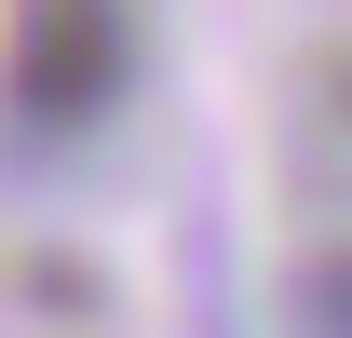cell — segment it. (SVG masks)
I'll return each instance as SVG.
<instances>
[{
	"label": "cell",
	"instance_id": "6da1fadb",
	"mask_svg": "<svg viewBox=\"0 0 352 338\" xmlns=\"http://www.w3.org/2000/svg\"><path fill=\"white\" fill-rule=\"evenodd\" d=\"M135 82V14L122 0H14V54H0V109L28 149H68L122 109Z\"/></svg>",
	"mask_w": 352,
	"mask_h": 338
},
{
	"label": "cell",
	"instance_id": "7a4b0ae2",
	"mask_svg": "<svg viewBox=\"0 0 352 338\" xmlns=\"http://www.w3.org/2000/svg\"><path fill=\"white\" fill-rule=\"evenodd\" d=\"M298 338H352V257H325L298 284Z\"/></svg>",
	"mask_w": 352,
	"mask_h": 338
},
{
	"label": "cell",
	"instance_id": "3957f363",
	"mask_svg": "<svg viewBox=\"0 0 352 338\" xmlns=\"http://www.w3.org/2000/svg\"><path fill=\"white\" fill-rule=\"evenodd\" d=\"M339 109H352V82H339Z\"/></svg>",
	"mask_w": 352,
	"mask_h": 338
}]
</instances>
